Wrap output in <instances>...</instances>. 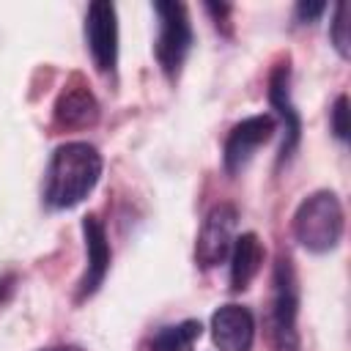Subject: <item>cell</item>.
<instances>
[{"label": "cell", "instance_id": "cell-7", "mask_svg": "<svg viewBox=\"0 0 351 351\" xmlns=\"http://www.w3.org/2000/svg\"><path fill=\"white\" fill-rule=\"evenodd\" d=\"M274 118L261 112V115H250L244 121H239L228 140H225V148H222V162H225V170L228 173H239L247 167V162L255 156V151L261 145H266L271 137H274Z\"/></svg>", "mask_w": 351, "mask_h": 351}, {"label": "cell", "instance_id": "cell-15", "mask_svg": "<svg viewBox=\"0 0 351 351\" xmlns=\"http://www.w3.org/2000/svg\"><path fill=\"white\" fill-rule=\"evenodd\" d=\"M329 129L337 140H348V132H351V123H348V96H337L332 110H329Z\"/></svg>", "mask_w": 351, "mask_h": 351}, {"label": "cell", "instance_id": "cell-16", "mask_svg": "<svg viewBox=\"0 0 351 351\" xmlns=\"http://www.w3.org/2000/svg\"><path fill=\"white\" fill-rule=\"evenodd\" d=\"M324 11H326V3H299L296 5V22L313 25Z\"/></svg>", "mask_w": 351, "mask_h": 351}, {"label": "cell", "instance_id": "cell-6", "mask_svg": "<svg viewBox=\"0 0 351 351\" xmlns=\"http://www.w3.org/2000/svg\"><path fill=\"white\" fill-rule=\"evenodd\" d=\"M85 41L93 66L104 74L115 71L118 63V14L112 3H90L85 14Z\"/></svg>", "mask_w": 351, "mask_h": 351}, {"label": "cell", "instance_id": "cell-4", "mask_svg": "<svg viewBox=\"0 0 351 351\" xmlns=\"http://www.w3.org/2000/svg\"><path fill=\"white\" fill-rule=\"evenodd\" d=\"M159 16V36H156V60L167 77H176L189 55L192 47V25L184 3H154Z\"/></svg>", "mask_w": 351, "mask_h": 351}, {"label": "cell", "instance_id": "cell-3", "mask_svg": "<svg viewBox=\"0 0 351 351\" xmlns=\"http://www.w3.org/2000/svg\"><path fill=\"white\" fill-rule=\"evenodd\" d=\"M299 285L293 266L285 255L277 258L274 271H271V296H269V315H266V329H269V343L274 351H299Z\"/></svg>", "mask_w": 351, "mask_h": 351}, {"label": "cell", "instance_id": "cell-14", "mask_svg": "<svg viewBox=\"0 0 351 351\" xmlns=\"http://www.w3.org/2000/svg\"><path fill=\"white\" fill-rule=\"evenodd\" d=\"M329 41L340 58L351 55V33H348V3H337L329 22Z\"/></svg>", "mask_w": 351, "mask_h": 351}, {"label": "cell", "instance_id": "cell-8", "mask_svg": "<svg viewBox=\"0 0 351 351\" xmlns=\"http://www.w3.org/2000/svg\"><path fill=\"white\" fill-rule=\"evenodd\" d=\"M52 118H55V126L69 132H82L99 121V101L90 93V88L82 82V77L74 74L63 85V90L55 99Z\"/></svg>", "mask_w": 351, "mask_h": 351}, {"label": "cell", "instance_id": "cell-12", "mask_svg": "<svg viewBox=\"0 0 351 351\" xmlns=\"http://www.w3.org/2000/svg\"><path fill=\"white\" fill-rule=\"evenodd\" d=\"M228 258H230V288L233 291L250 288V282L255 280V274L263 263V247H261L258 236L255 233L236 236Z\"/></svg>", "mask_w": 351, "mask_h": 351}, {"label": "cell", "instance_id": "cell-1", "mask_svg": "<svg viewBox=\"0 0 351 351\" xmlns=\"http://www.w3.org/2000/svg\"><path fill=\"white\" fill-rule=\"evenodd\" d=\"M101 154L96 145L71 140L52 151L44 173V203L49 208L80 206L101 178Z\"/></svg>", "mask_w": 351, "mask_h": 351}, {"label": "cell", "instance_id": "cell-10", "mask_svg": "<svg viewBox=\"0 0 351 351\" xmlns=\"http://www.w3.org/2000/svg\"><path fill=\"white\" fill-rule=\"evenodd\" d=\"M82 236H85L88 263H85V274H82L80 288H77V299L93 296L110 271V241H107V230L96 214H88L82 219Z\"/></svg>", "mask_w": 351, "mask_h": 351}, {"label": "cell", "instance_id": "cell-17", "mask_svg": "<svg viewBox=\"0 0 351 351\" xmlns=\"http://www.w3.org/2000/svg\"><path fill=\"white\" fill-rule=\"evenodd\" d=\"M44 351H82L80 346H52V348H44Z\"/></svg>", "mask_w": 351, "mask_h": 351}, {"label": "cell", "instance_id": "cell-13", "mask_svg": "<svg viewBox=\"0 0 351 351\" xmlns=\"http://www.w3.org/2000/svg\"><path fill=\"white\" fill-rule=\"evenodd\" d=\"M200 332H203V326L195 318L181 321V324H173V326H162L151 337L148 351H189L197 343Z\"/></svg>", "mask_w": 351, "mask_h": 351}, {"label": "cell", "instance_id": "cell-9", "mask_svg": "<svg viewBox=\"0 0 351 351\" xmlns=\"http://www.w3.org/2000/svg\"><path fill=\"white\" fill-rule=\"evenodd\" d=\"M269 104L277 110L280 121H282V148H280V165L291 159V154L299 145L302 137V118L291 101V66L288 60L277 63L269 74Z\"/></svg>", "mask_w": 351, "mask_h": 351}, {"label": "cell", "instance_id": "cell-2", "mask_svg": "<svg viewBox=\"0 0 351 351\" xmlns=\"http://www.w3.org/2000/svg\"><path fill=\"white\" fill-rule=\"evenodd\" d=\"M343 228H346L343 203L329 189H318V192L307 195L293 214L296 241L307 252H315V255L332 252L343 239Z\"/></svg>", "mask_w": 351, "mask_h": 351}, {"label": "cell", "instance_id": "cell-5", "mask_svg": "<svg viewBox=\"0 0 351 351\" xmlns=\"http://www.w3.org/2000/svg\"><path fill=\"white\" fill-rule=\"evenodd\" d=\"M236 219L239 214L230 203H219L206 214L195 239V261L200 269H214L225 263L236 239Z\"/></svg>", "mask_w": 351, "mask_h": 351}, {"label": "cell", "instance_id": "cell-11", "mask_svg": "<svg viewBox=\"0 0 351 351\" xmlns=\"http://www.w3.org/2000/svg\"><path fill=\"white\" fill-rule=\"evenodd\" d=\"M211 337L219 351H250L255 340V318L244 304H222L211 315Z\"/></svg>", "mask_w": 351, "mask_h": 351}]
</instances>
